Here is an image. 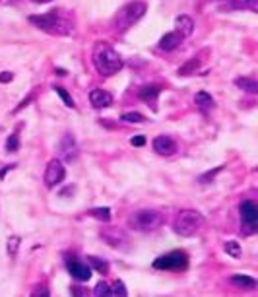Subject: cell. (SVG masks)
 <instances>
[{
	"label": "cell",
	"mask_w": 258,
	"mask_h": 297,
	"mask_svg": "<svg viewBox=\"0 0 258 297\" xmlns=\"http://www.w3.org/2000/svg\"><path fill=\"white\" fill-rule=\"evenodd\" d=\"M33 2H37V4H47V2H51V0H33Z\"/></svg>",
	"instance_id": "obj_34"
},
{
	"label": "cell",
	"mask_w": 258,
	"mask_h": 297,
	"mask_svg": "<svg viewBox=\"0 0 258 297\" xmlns=\"http://www.w3.org/2000/svg\"><path fill=\"white\" fill-rule=\"evenodd\" d=\"M18 247H20V237H18V235H12V237L8 239V254H10V256H16Z\"/></svg>",
	"instance_id": "obj_26"
},
{
	"label": "cell",
	"mask_w": 258,
	"mask_h": 297,
	"mask_svg": "<svg viewBox=\"0 0 258 297\" xmlns=\"http://www.w3.org/2000/svg\"><path fill=\"white\" fill-rule=\"evenodd\" d=\"M90 101H92V105H94L95 109H105V107H109L111 103H113V95L109 92H105V90H94V92L90 93Z\"/></svg>",
	"instance_id": "obj_13"
},
{
	"label": "cell",
	"mask_w": 258,
	"mask_h": 297,
	"mask_svg": "<svg viewBox=\"0 0 258 297\" xmlns=\"http://www.w3.org/2000/svg\"><path fill=\"white\" fill-rule=\"evenodd\" d=\"M29 22L33 25H37V27H41L47 33H52V35H68L70 33V25L64 22L60 16H56V12L29 16Z\"/></svg>",
	"instance_id": "obj_5"
},
{
	"label": "cell",
	"mask_w": 258,
	"mask_h": 297,
	"mask_svg": "<svg viewBox=\"0 0 258 297\" xmlns=\"http://www.w3.org/2000/svg\"><path fill=\"white\" fill-rule=\"evenodd\" d=\"M245 6L251 8L253 12H258V0H245Z\"/></svg>",
	"instance_id": "obj_32"
},
{
	"label": "cell",
	"mask_w": 258,
	"mask_h": 297,
	"mask_svg": "<svg viewBox=\"0 0 258 297\" xmlns=\"http://www.w3.org/2000/svg\"><path fill=\"white\" fill-rule=\"evenodd\" d=\"M31 294H33L35 297H41V296H43V297H49V296H51V292H49V288L45 286V284H39V286H35Z\"/></svg>",
	"instance_id": "obj_29"
},
{
	"label": "cell",
	"mask_w": 258,
	"mask_h": 297,
	"mask_svg": "<svg viewBox=\"0 0 258 297\" xmlns=\"http://www.w3.org/2000/svg\"><path fill=\"white\" fill-rule=\"evenodd\" d=\"M154 150L159 154V156H173L177 152V144L171 136H157L154 140Z\"/></svg>",
	"instance_id": "obj_11"
},
{
	"label": "cell",
	"mask_w": 258,
	"mask_h": 297,
	"mask_svg": "<svg viewBox=\"0 0 258 297\" xmlns=\"http://www.w3.org/2000/svg\"><path fill=\"white\" fill-rule=\"evenodd\" d=\"M128 226L134 231H142V233L155 231L163 226V214L157 210H138L130 216Z\"/></svg>",
	"instance_id": "obj_4"
},
{
	"label": "cell",
	"mask_w": 258,
	"mask_h": 297,
	"mask_svg": "<svg viewBox=\"0 0 258 297\" xmlns=\"http://www.w3.org/2000/svg\"><path fill=\"white\" fill-rule=\"evenodd\" d=\"M154 268H155V270H173V272L187 270L188 256L181 251H173V252H169V254H163V256L155 258V260H154Z\"/></svg>",
	"instance_id": "obj_6"
},
{
	"label": "cell",
	"mask_w": 258,
	"mask_h": 297,
	"mask_svg": "<svg viewBox=\"0 0 258 297\" xmlns=\"http://www.w3.org/2000/svg\"><path fill=\"white\" fill-rule=\"evenodd\" d=\"M54 92H56V95H58V97L64 101V105H66V107H74V99H72L70 93L66 92L64 88H60V86H54Z\"/></svg>",
	"instance_id": "obj_23"
},
{
	"label": "cell",
	"mask_w": 258,
	"mask_h": 297,
	"mask_svg": "<svg viewBox=\"0 0 258 297\" xmlns=\"http://www.w3.org/2000/svg\"><path fill=\"white\" fill-rule=\"evenodd\" d=\"M198 66H200V60H198V59H190L183 68H179V76H188V74H192L194 70H198Z\"/></svg>",
	"instance_id": "obj_22"
},
{
	"label": "cell",
	"mask_w": 258,
	"mask_h": 297,
	"mask_svg": "<svg viewBox=\"0 0 258 297\" xmlns=\"http://www.w3.org/2000/svg\"><path fill=\"white\" fill-rule=\"evenodd\" d=\"M204 226V218L196 210H181L173 222V229L181 237H192Z\"/></svg>",
	"instance_id": "obj_3"
},
{
	"label": "cell",
	"mask_w": 258,
	"mask_h": 297,
	"mask_svg": "<svg viewBox=\"0 0 258 297\" xmlns=\"http://www.w3.org/2000/svg\"><path fill=\"white\" fill-rule=\"evenodd\" d=\"M181 43H183V35L177 33V31H169L159 39V49L169 53V51H175Z\"/></svg>",
	"instance_id": "obj_14"
},
{
	"label": "cell",
	"mask_w": 258,
	"mask_h": 297,
	"mask_svg": "<svg viewBox=\"0 0 258 297\" xmlns=\"http://www.w3.org/2000/svg\"><path fill=\"white\" fill-rule=\"evenodd\" d=\"M194 101H196V105L202 109V111H208V109H211L215 103H213V97H211L210 93L206 92H198L196 95H194Z\"/></svg>",
	"instance_id": "obj_19"
},
{
	"label": "cell",
	"mask_w": 258,
	"mask_h": 297,
	"mask_svg": "<svg viewBox=\"0 0 258 297\" xmlns=\"http://www.w3.org/2000/svg\"><path fill=\"white\" fill-rule=\"evenodd\" d=\"M146 10H148V6L142 0H132V2L124 4L115 16V27L120 31L130 29L134 23H138L146 16Z\"/></svg>",
	"instance_id": "obj_2"
},
{
	"label": "cell",
	"mask_w": 258,
	"mask_h": 297,
	"mask_svg": "<svg viewBox=\"0 0 258 297\" xmlns=\"http://www.w3.org/2000/svg\"><path fill=\"white\" fill-rule=\"evenodd\" d=\"M241 218H243V224L247 226L249 233H255L258 226V208L253 200H245L241 204Z\"/></svg>",
	"instance_id": "obj_8"
},
{
	"label": "cell",
	"mask_w": 258,
	"mask_h": 297,
	"mask_svg": "<svg viewBox=\"0 0 258 297\" xmlns=\"http://www.w3.org/2000/svg\"><path fill=\"white\" fill-rule=\"evenodd\" d=\"M235 86L241 88L243 92L251 93V95L258 93V84L255 78H237V80H235Z\"/></svg>",
	"instance_id": "obj_17"
},
{
	"label": "cell",
	"mask_w": 258,
	"mask_h": 297,
	"mask_svg": "<svg viewBox=\"0 0 258 297\" xmlns=\"http://www.w3.org/2000/svg\"><path fill=\"white\" fill-rule=\"evenodd\" d=\"M66 177V169H64V163L54 158L47 163V169H45V184L49 188H54L56 184H60Z\"/></svg>",
	"instance_id": "obj_7"
},
{
	"label": "cell",
	"mask_w": 258,
	"mask_h": 297,
	"mask_svg": "<svg viewBox=\"0 0 258 297\" xmlns=\"http://www.w3.org/2000/svg\"><path fill=\"white\" fill-rule=\"evenodd\" d=\"M88 264H90V268H95L99 274H107V272H109L107 260H103V258H99V256H88Z\"/></svg>",
	"instance_id": "obj_20"
},
{
	"label": "cell",
	"mask_w": 258,
	"mask_h": 297,
	"mask_svg": "<svg viewBox=\"0 0 258 297\" xmlns=\"http://www.w3.org/2000/svg\"><path fill=\"white\" fill-rule=\"evenodd\" d=\"M175 27H177L175 31L181 33L183 39H185V37H188V35L194 31V22H192L190 16H179V18L175 20Z\"/></svg>",
	"instance_id": "obj_15"
},
{
	"label": "cell",
	"mask_w": 258,
	"mask_h": 297,
	"mask_svg": "<svg viewBox=\"0 0 258 297\" xmlns=\"http://www.w3.org/2000/svg\"><path fill=\"white\" fill-rule=\"evenodd\" d=\"M101 239H105L111 247H115V249H120V247H126L128 245V239H126V235L122 233V231H118V229H107V231H103L101 233Z\"/></svg>",
	"instance_id": "obj_12"
},
{
	"label": "cell",
	"mask_w": 258,
	"mask_h": 297,
	"mask_svg": "<svg viewBox=\"0 0 258 297\" xmlns=\"http://www.w3.org/2000/svg\"><path fill=\"white\" fill-rule=\"evenodd\" d=\"M20 148V140H18V132H14L12 136L8 138V142H6V150L8 152H16Z\"/></svg>",
	"instance_id": "obj_28"
},
{
	"label": "cell",
	"mask_w": 258,
	"mask_h": 297,
	"mask_svg": "<svg viewBox=\"0 0 258 297\" xmlns=\"http://www.w3.org/2000/svg\"><path fill=\"white\" fill-rule=\"evenodd\" d=\"M58 152H60L64 161H74L78 158V146H76V140H74L72 134H64V138L60 140Z\"/></svg>",
	"instance_id": "obj_10"
},
{
	"label": "cell",
	"mask_w": 258,
	"mask_h": 297,
	"mask_svg": "<svg viewBox=\"0 0 258 297\" xmlns=\"http://www.w3.org/2000/svg\"><path fill=\"white\" fill-rule=\"evenodd\" d=\"M109 290H111V296H128V292H126V286L120 282V280H117L113 286H109Z\"/></svg>",
	"instance_id": "obj_24"
},
{
	"label": "cell",
	"mask_w": 258,
	"mask_h": 297,
	"mask_svg": "<svg viewBox=\"0 0 258 297\" xmlns=\"http://www.w3.org/2000/svg\"><path fill=\"white\" fill-rule=\"evenodd\" d=\"M94 294L95 296H99V297H103V296H111V290H109V284L107 282H99L97 286L94 288Z\"/></svg>",
	"instance_id": "obj_27"
},
{
	"label": "cell",
	"mask_w": 258,
	"mask_h": 297,
	"mask_svg": "<svg viewBox=\"0 0 258 297\" xmlns=\"http://www.w3.org/2000/svg\"><path fill=\"white\" fill-rule=\"evenodd\" d=\"M130 142H132V146H144L146 144V136H134Z\"/></svg>",
	"instance_id": "obj_33"
},
{
	"label": "cell",
	"mask_w": 258,
	"mask_h": 297,
	"mask_svg": "<svg viewBox=\"0 0 258 297\" xmlns=\"http://www.w3.org/2000/svg\"><path fill=\"white\" fill-rule=\"evenodd\" d=\"M231 284L237 286V288H243V290H255L257 288V280L253 276H245V274L231 276Z\"/></svg>",
	"instance_id": "obj_16"
},
{
	"label": "cell",
	"mask_w": 258,
	"mask_h": 297,
	"mask_svg": "<svg viewBox=\"0 0 258 297\" xmlns=\"http://www.w3.org/2000/svg\"><path fill=\"white\" fill-rule=\"evenodd\" d=\"M90 216H94L99 222H109L111 220V210L109 208H94V210H90Z\"/></svg>",
	"instance_id": "obj_21"
},
{
	"label": "cell",
	"mask_w": 258,
	"mask_h": 297,
	"mask_svg": "<svg viewBox=\"0 0 258 297\" xmlns=\"http://www.w3.org/2000/svg\"><path fill=\"white\" fill-rule=\"evenodd\" d=\"M94 66L101 76H113L122 68V59L107 43H97L94 49Z\"/></svg>",
	"instance_id": "obj_1"
},
{
	"label": "cell",
	"mask_w": 258,
	"mask_h": 297,
	"mask_svg": "<svg viewBox=\"0 0 258 297\" xmlns=\"http://www.w3.org/2000/svg\"><path fill=\"white\" fill-rule=\"evenodd\" d=\"M66 268H68V272L74 276V280H78V282H88V280L92 278V268H90L88 262L84 264V262L72 258V260H68Z\"/></svg>",
	"instance_id": "obj_9"
},
{
	"label": "cell",
	"mask_w": 258,
	"mask_h": 297,
	"mask_svg": "<svg viewBox=\"0 0 258 297\" xmlns=\"http://www.w3.org/2000/svg\"><path fill=\"white\" fill-rule=\"evenodd\" d=\"M159 93H161V88L159 86H144V88H140V92H138V95H140V99H144V101H155L157 97H159Z\"/></svg>",
	"instance_id": "obj_18"
},
{
	"label": "cell",
	"mask_w": 258,
	"mask_h": 297,
	"mask_svg": "<svg viewBox=\"0 0 258 297\" xmlns=\"http://www.w3.org/2000/svg\"><path fill=\"white\" fill-rule=\"evenodd\" d=\"M122 120H126V122H142V120H144V115H140V113H124V115H122Z\"/></svg>",
	"instance_id": "obj_30"
},
{
	"label": "cell",
	"mask_w": 258,
	"mask_h": 297,
	"mask_svg": "<svg viewBox=\"0 0 258 297\" xmlns=\"http://www.w3.org/2000/svg\"><path fill=\"white\" fill-rule=\"evenodd\" d=\"M12 78H14V74H12V72H2V74H0V82H2V84L12 82Z\"/></svg>",
	"instance_id": "obj_31"
},
{
	"label": "cell",
	"mask_w": 258,
	"mask_h": 297,
	"mask_svg": "<svg viewBox=\"0 0 258 297\" xmlns=\"http://www.w3.org/2000/svg\"><path fill=\"white\" fill-rule=\"evenodd\" d=\"M225 252L231 254L233 258H239V256H241V247H239V243H237V241H227V243H225Z\"/></svg>",
	"instance_id": "obj_25"
}]
</instances>
